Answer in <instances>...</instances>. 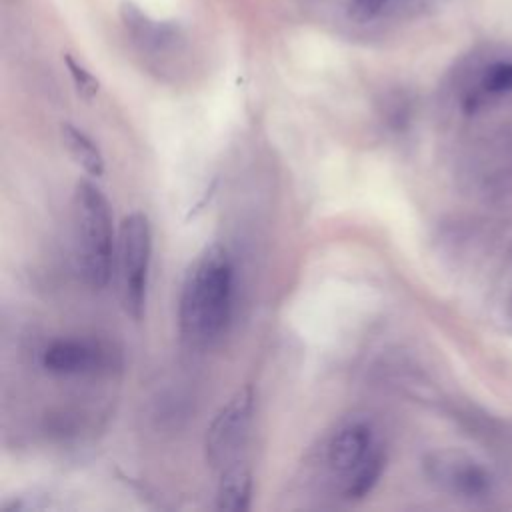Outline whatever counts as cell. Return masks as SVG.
Here are the masks:
<instances>
[{"label":"cell","mask_w":512,"mask_h":512,"mask_svg":"<svg viewBox=\"0 0 512 512\" xmlns=\"http://www.w3.org/2000/svg\"><path fill=\"white\" fill-rule=\"evenodd\" d=\"M234 262L222 244L206 246L188 266L178 296V332L194 348L220 340L234 310Z\"/></svg>","instance_id":"obj_1"},{"label":"cell","mask_w":512,"mask_h":512,"mask_svg":"<svg viewBox=\"0 0 512 512\" xmlns=\"http://www.w3.org/2000/svg\"><path fill=\"white\" fill-rule=\"evenodd\" d=\"M72 220L78 268L90 288L102 290L112 276L116 240L110 202L96 184L88 180L76 184Z\"/></svg>","instance_id":"obj_2"},{"label":"cell","mask_w":512,"mask_h":512,"mask_svg":"<svg viewBox=\"0 0 512 512\" xmlns=\"http://www.w3.org/2000/svg\"><path fill=\"white\" fill-rule=\"evenodd\" d=\"M118 280L120 298L126 314L140 320L146 308L150 260H152V228L144 212L124 216L118 230Z\"/></svg>","instance_id":"obj_3"},{"label":"cell","mask_w":512,"mask_h":512,"mask_svg":"<svg viewBox=\"0 0 512 512\" xmlns=\"http://www.w3.org/2000/svg\"><path fill=\"white\" fill-rule=\"evenodd\" d=\"M252 412L254 388L246 384L238 388L214 414L204 436V454L212 470L224 472L226 468L238 464L234 460L244 446Z\"/></svg>","instance_id":"obj_4"},{"label":"cell","mask_w":512,"mask_h":512,"mask_svg":"<svg viewBox=\"0 0 512 512\" xmlns=\"http://www.w3.org/2000/svg\"><path fill=\"white\" fill-rule=\"evenodd\" d=\"M382 448L384 446L368 420L354 418L342 422L324 446V464L338 484V492Z\"/></svg>","instance_id":"obj_5"},{"label":"cell","mask_w":512,"mask_h":512,"mask_svg":"<svg viewBox=\"0 0 512 512\" xmlns=\"http://www.w3.org/2000/svg\"><path fill=\"white\" fill-rule=\"evenodd\" d=\"M42 368L60 378L106 374L116 366V352L92 338H56L40 356Z\"/></svg>","instance_id":"obj_6"},{"label":"cell","mask_w":512,"mask_h":512,"mask_svg":"<svg viewBox=\"0 0 512 512\" xmlns=\"http://www.w3.org/2000/svg\"><path fill=\"white\" fill-rule=\"evenodd\" d=\"M122 22L136 44V48L150 58H166L176 52L182 36L180 30L172 24L150 20L138 6L126 2L122 4Z\"/></svg>","instance_id":"obj_7"},{"label":"cell","mask_w":512,"mask_h":512,"mask_svg":"<svg viewBox=\"0 0 512 512\" xmlns=\"http://www.w3.org/2000/svg\"><path fill=\"white\" fill-rule=\"evenodd\" d=\"M428 478L440 488L462 494L476 496L486 488V476L482 470L454 452H434L424 462Z\"/></svg>","instance_id":"obj_8"},{"label":"cell","mask_w":512,"mask_h":512,"mask_svg":"<svg viewBox=\"0 0 512 512\" xmlns=\"http://www.w3.org/2000/svg\"><path fill=\"white\" fill-rule=\"evenodd\" d=\"M252 474L240 462L220 472L216 486V508L224 512H246L252 502Z\"/></svg>","instance_id":"obj_9"},{"label":"cell","mask_w":512,"mask_h":512,"mask_svg":"<svg viewBox=\"0 0 512 512\" xmlns=\"http://www.w3.org/2000/svg\"><path fill=\"white\" fill-rule=\"evenodd\" d=\"M62 144L68 156L92 178H100L104 174V156L96 142L78 126L62 124L60 128Z\"/></svg>","instance_id":"obj_10"},{"label":"cell","mask_w":512,"mask_h":512,"mask_svg":"<svg viewBox=\"0 0 512 512\" xmlns=\"http://www.w3.org/2000/svg\"><path fill=\"white\" fill-rule=\"evenodd\" d=\"M402 0H350L348 2V16L356 24H372L382 20L386 14L398 8Z\"/></svg>","instance_id":"obj_11"},{"label":"cell","mask_w":512,"mask_h":512,"mask_svg":"<svg viewBox=\"0 0 512 512\" xmlns=\"http://www.w3.org/2000/svg\"><path fill=\"white\" fill-rule=\"evenodd\" d=\"M64 64H66V68H68V72H70V78H72V82H74V86H76V92H78L82 98H86V100L94 98V96L98 94V88H100L98 78H96L92 72H88L82 64H78V62L72 58V54H64Z\"/></svg>","instance_id":"obj_12"}]
</instances>
